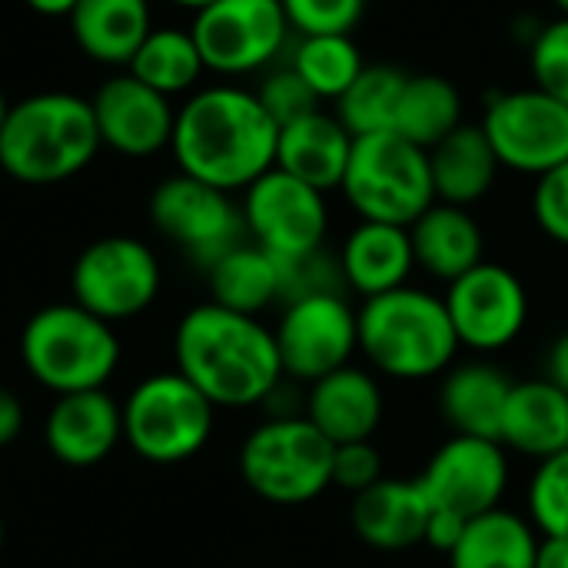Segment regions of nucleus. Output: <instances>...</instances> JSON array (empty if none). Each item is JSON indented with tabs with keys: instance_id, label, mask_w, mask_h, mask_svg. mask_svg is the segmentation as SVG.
<instances>
[{
	"instance_id": "44",
	"label": "nucleus",
	"mask_w": 568,
	"mask_h": 568,
	"mask_svg": "<svg viewBox=\"0 0 568 568\" xmlns=\"http://www.w3.org/2000/svg\"><path fill=\"white\" fill-rule=\"evenodd\" d=\"M77 3L80 0H27V7L43 13V17H70Z\"/></svg>"
},
{
	"instance_id": "7",
	"label": "nucleus",
	"mask_w": 568,
	"mask_h": 568,
	"mask_svg": "<svg viewBox=\"0 0 568 568\" xmlns=\"http://www.w3.org/2000/svg\"><path fill=\"white\" fill-rule=\"evenodd\" d=\"M336 446L303 416H270L240 446V476L273 506H306L333 489Z\"/></svg>"
},
{
	"instance_id": "41",
	"label": "nucleus",
	"mask_w": 568,
	"mask_h": 568,
	"mask_svg": "<svg viewBox=\"0 0 568 568\" xmlns=\"http://www.w3.org/2000/svg\"><path fill=\"white\" fill-rule=\"evenodd\" d=\"M23 423H27V413H23L20 396L13 389L0 386V449L20 439Z\"/></svg>"
},
{
	"instance_id": "32",
	"label": "nucleus",
	"mask_w": 568,
	"mask_h": 568,
	"mask_svg": "<svg viewBox=\"0 0 568 568\" xmlns=\"http://www.w3.org/2000/svg\"><path fill=\"white\" fill-rule=\"evenodd\" d=\"M286 63L310 83V90L323 103H336L356 83V77L366 70L363 50L353 40V33L296 37Z\"/></svg>"
},
{
	"instance_id": "17",
	"label": "nucleus",
	"mask_w": 568,
	"mask_h": 568,
	"mask_svg": "<svg viewBox=\"0 0 568 568\" xmlns=\"http://www.w3.org/2000/svg\"><path fill=\"white\" fill-rule=\"evenodd\" d=\"M90 106L100 143L113 153L143 160L160 150H170L176 106L170 97L156 93L133 73H116L103 80L90 97Z\"/></svg>"
},
{
	"instance_id": "22",
	"label": "nucleus",
	"mask_w": 568,
	"mask_h": 568,
	"mask_svg": "<svg viewBox=\"0 0 568 568\" xmlns=\"http://www.w3.org/2000/svg\"><path fill=\"white\" fill-rule=\"evenodd\" d=\"M353 140L356 136L343 126V120L336 113H329V110L306 113V116L280 126L276 166L323 193H333L343 186Z\"/></svg>"
},
{
	"instance_id": "8",
	"label": "nucleus",
	"mask_w": 568,
	"mask_h": 568,
	"mask_svg": "<svg viewBox=\"0 0 568 568\" xmlns=\"http://www.w3.org/2000/svg\"><path fill=\"white\" fill-rule=\"evenodd\" d=\"M120 406L123 443L153 466H176L203 453L216 423V406L176 369L140 379Z\"/></svg>"
},
{
	"instance_id": "12",
	"label": "nucleus",
	"mask_w": 568,
	"mask_h": 568,
	"mask_svg": "<svg viewBox=\"0 0 568 568\" xmlns=\"http://www.w3.org/2000/svg\"><path fill=\"white\" fill-rule=\"evenodd\" d=\"M146 210L150 223L203 270H210L223 253L250 240L243 210L233 193L216 190L186 173L160 180L150 193Z\"/></svg>"
},
{
	"instance_id": "14",
	"label": "nucleus",
	"mask_w": 568,
	"mask_h": 568,
	"mask_svg": "<svg viewBox=\"0 0 568 568\" xmlns=\"http://www.w3.org/2000/svg\"><path fill=\"white\" fill-rule=\"evenodd\" d=\"M246 236L270 256L290 263L326 246L329 203L326 193L273 166L243 190Z\"/></svg>"
},
{
	"instance_id": "28",
	"label": "nucleus",
	"mask_w": 568,
	"mask_h": 568,
	"mask_svg": "<svg viewBox=\"0 0 568 568\" xmlns=\"http://www.w3.org/2000/svg\"><path fill=\"white\" fill-rule=\"evenodd\" d=\"M539 539L529 516L499 506L469 519L446 559L449 568H536Z\"/></svg>"
},
{
	"instance_id": "13",
	"label": "nucleus",
	"mask_w": 568,
	"mask_h": 568,
	"mask_svg": "<svg viewBox=\"0 0 568 568\" xmlns=\"http://www.w3.org/2000/svg\"><path fill=\"white\" fill-rule=\"evenodd\" d=\"M273 336L283 376L306 386L349 366L359 353L356 310L346 293H310L283 303Z\"/></svg>"
},
{
	"instance_id": "15",
	"label": "nucleus",
	"mask_w": 568,
	"mask_h": 568,
	"mask_svg": "<svg viewBox=\"0 0 568 568\" xmlns=\"http://www.w3.org/2000/svg\"><path fill=\"white\" fill-rule=\"evenodd\" d=\"M446 313L456 339L473 353H499L513 346L529 323L526 283L503 263L483 260L446 286Z\"/></svg>"
},
{
	"instance_id": "25",
	"label": "nucleus",
	"mask_w": 568,
	"mask_h": 568,
	"mask_svg": "<svg viewBox=\"0 0 568 568\" xmlns=\"http://www.w3.org/2000/svg\"><path fill=\"white\" fill-rule=\"evenodd\" d=\"M439 413L456 436L499 439L516 379L493 363H453L439 376Z\"/></svg>"
},
{
	"instance_id": "33",
	"label": "nucleus",
	"mask_w": 568,
	"mask_h": 568,
	"mask_svg": "<svg viewBox=\"0 0 568 568\" xmlns=\"http://www.w3.org/2000/svg\"><path fill=\"white\" fill-rule=\"evenodd\" d=\"M409 70L393 63H366V70L356 77V83L336 100V116L353 136L383 133L393 130L396 103L406 87Z\"/></svg>"
},
{
	"instance_id": "6",
	"label": "nucleus",
	"mask_w": 568,
	"mask_h": 568,
	"mask_svg": "<svg viewBox=\"0 0 568 568\" xmlns=\"http://www.w3.org/2000/svg\"><path fill=\"white\" fill-rule=\"evenodd\" d=\"M339 193L359 220L413 226L436 203L429 150L393 130L356 136Z\"/></svg>"
},
{
	"instance_id": "2",
	"label": "nucleus",
	"mask_w": 568,
	"mask_h": 568,
	"mask_svg": "<svg viewBox=\"0 0 568 568\" xmlns=\"http://www.w3.org/2000/svg\"><path fill=\"white\" fill-rule=\"evenodd\" d=\"M173 363L216 409L260 406L286 379L273 329L213 300L176 323Z\"/></svg>"
},
{
	"instance_id": "10",
	"label": "nucleus",
	"mask_w": 568,
	"mask_h": 568,
	"mask_svg": "<svg viewBox=\"0 0 568 568\" xmlns=\"http://www.w3.org/2000/svg\"><path fill=\"white\" fill-rule=\"evenodd\" d=\"M210 73L246 77L280 63L290 43V20L280 0H213L190 27Z\"/></svg>"
},
{
	"instance_id": "24",
	"label": "nucleus",
	"mask_w": 568,
	"mask_h": 568,
	"mask_svg": "<svg viewBox=\"0 0 568 568\" xmlns=\"http://www.w3.org/2000/svg\"><path fill=\"white\" fill-rule=\"evenodd\" d=\"M416 270L439 283H453L473 266H479L486 256V236L479 220L466 206L453 203H433L413 226H409Z\"/></svg>"
},
{
	"instance_id": "21",
	"label": "nucleus",
	"mask_w": 568,
	"mask_h": 568,
	"mask_svg": "<svg viewBox=\"0 0 568 568\" xmlns=\"http://www.w3.org/2000/svg\"><path fill=\"white\" fill-rule=\"evenodd\" d=\"M336 256H339L346 293H356L363 300L409 286V280L416 273V253H413L409 226L359 220L346 233Z\"/></svg>"
},
{
	"instance_id": "30",
	"label": "nucleus",
	"mask_w": 568,
	"mask_h": 568,
	"mask_svg": "<svg viewBox=\"0 0 568 568\" xmlns=\"http://www.w3.org/2000/svg\"><path fill=\"white\" fill-rule=\"evenodd\" d=\"M463 93L449 77L439 73H409L406 87L396 103L393 133L403 140L433 150L439 140H446L456 126H463Z\"/></svg>"
},
{
	"instance_id": "20",
	"label": "nucleus",
	"mask_w": 568,
	"mask_h": 568,
	"mask_svg": "<svg viewBox=\"0 0 568 568\" xmlns=\"http://www.w3.org/2000/svg\"><path fill=\"white\" fill-rule=\"evenodd\" d=\"M433 503L419 479H379L373 489L353 496L349 526L376 552H409L426 542Z\"/></svg>"
},
{
	"instance_id": "29",
	"label": "nucleus",
	"mask_w": 568,
	"mask_h": 568,
	"mask_svg": "<svg viewBox=\"0 0 568 568\" xmlns=\"http://www.w3.org/2000/svg\"><path fill=\"white\" fill-rule=\"evenodd\" d=\"M206 283L213 303L246 316H260L263 310L283 303V266L253 240H243L223 253L206 270Z\"/></svg>"
},
{
	"instance_id": "5",
	"label": "nucleus",
	"mask_w": 568,
	"mask_h": 568,
	"mask_svg": "<svg viewBox=\"0 0 568 568\" xmlns=\"http://www.w3.org/2000/svg\"><path fill=\"white\" fill-rule=\"evenodd\" d=\"M20 359L33 383L53 396L103 389L120 366L113 323L80 303H50L37 310L20 333Z\"/></svg>"
},
{
	"instance_id": "16",
	"label": "nucleus",
	"mask_w": 568,
	"mask_h": 568,
	"mask_svg": "<svg viewBox=\"0 0 568 568\" xmlns=\"http://www.w3.org/2000/svg\"><path fill=\"white\" fill-rule=\"evenodd\" d=\"M436 513L463 523L503 506L509 489V449L499 439L449 436L416 476Z\"/></svg>"
},
{
	"instance_id": "19",
	"label": "nucleus",
	"mask_w": 568,
	"mask_h": 568,
	"mask_svg": "<svg viewBox=\"0 0 568 568\" xmlns=\"http://www.w3.org/2000/svg\"><path fill=\"white\" fill-rule=\"evenodd\" d=\"M303 416L333 443H366L379 433L386 416V396L379 376L363 366H343L310 383Z\"/></svg>"
},
{
	"instance_id": "40",
	"label": "nucleus",
	"mask_w": 568,
	"mask_h": 568,
	"mask_svg": "<svg viewBox=\"0 0 568 568\" xmlns=\"http://www.w3.org/2000/svg\"><path fill=\"white\" fill-rule=\"evenodd\" d=\"M463 529H466V523H463V519H456V516H449V513H436V509H433V516H429V529H426V542H423V546H429V549H436V552L449 556V552H453V546L459 542Z\"/></svg>"
},
{
	"instance_id": "34",
	"label": "nucleus",
	"mask_w": 568,
	"mask_h": 568,
	"mask_svg": "<svg viewBox=\"0 0 568 568\" xmlns=\"http://www.w3.org/2000/svg\"><path fill=\"white\" fill-rule=\"evenodd\" d=\"M526 516L539 536L568 539V449L536 463L526 489Z\"/></svg>"
},
{
	"instance_id": "1",
	"label": "nucleus",
	"mask_w": 568,
	"mask_h": 568,
	"mask_svg": "<svg viewBox=\"0 0 568 568\" xmlns=\"http://www.w3.org/2000/svg\"><path fill=\"white\" fill-rule=\"evenodd\" d=\"M280 126L256 90L213 83L176 106L170 153L176 170L226 193H243L276 166Z\"/></svg>"
},
{
	"instance_id": "47",
	"label": "nucleus",
	"mask_w": 568,
	"mask_h": 568,
	"mask_svg": "<svg viewBox=\"0 0 568 568\" xmlns=\"http://www.w3.org/2000/svg\"><path fill=\"white\" fill-rule=\"evenodd\" d=\"M552 7L559 10V17H568V0H552Z\"/></svg>"
},
{
	"instance_id": "31",
	"label": "nucleus",
	"mask_w": 568,
	"mask_h": 568,
	"mask_svg": "<svg viewBox=\"0 0 568 568\" xmlns=\"http://www.w3.org/2000/svg\"><path fill=\"white\" fill-rule=\"evenodd\" d=\"M126 73L143 80L163 97L193 93L200 77L206 73V63L200 57V47L190 30L183 27H153L140 50L133 53Z\"/></svg>"
},
{
	"instance_id": "27",
	"label": "nucleus",
	"mask_w": 568,
	"mask_h": 568,
	"mask_svg": "<svg viewBox=\"0 0 568 568\" xmlns=\"http://www.w3.org/2000/svg\"><path fill=\"white\" fill-rule=\"evenodd\" d=\"M67 20L77 47L90 60L110 67H130L153 30L150 0H80Z\"/></svg>"
},
{
	"instance_id": "37",
	"label": "nucleus",
	"mask_w": 568,
	"mask_h": 568,
	"mask_svg": "<svg viewBox=\"0 0 568 568\" xmlns=\"http://www.w3.org/2000/svg\"><path fill=\"white\" fill-rule=\"evenodd\" d=\"M280 7L296 37L356 33L366 13V0H280Z\"/></svg>"
},
{
	"instance_id": "48",
	"label": "nucleus",
	"mask_w": 568,
	"mask_h": 568,
	"mask_svg": "<svg viewBox=\"0 0 568 568\" xmlns=\"http://www.w3.org/2000/svg\"><path fill=\"white\" fill-rule=\"evenodd\" d=\"M0 549H3V519H0Z\"/></svg>"
},
{
	"instance_id": "38",
	"label": "nucleus",
	"mask_w": 568,
	"mask_h": 568,
	"mask_svg": "<svg viewBox=\"0 0 568 568\" xmlns=\"http://www.w3.org/2000/svg\"><path fill=\"white\" fill-rule=\"evenodd\" d=\"M532 220L552 243L568 250V163L536 180Z\"/></svg>"
},
{
	"instance_id": "43",
	"label": "nucleus",
	"mask_w": 568,
	"mask_h": 568,
	"mask_svg": "<svg viewBox=\"0 0 568 568\" xmlns=\"http://www.w3.org/2000/svg\"><path fill=\"white\" fill-rule=\"evenodd\" d=\"M536 568H568V539L542 536L539 552H536Z\"/></svg>"
},
{
	"instance_id": "35",
	"label": "nucleus",
	"mask_w": 568,
	"mask_h": 568,
	"mask_svg": "<svg viewBox=\"0 0 568 568\" xmlns=\"http://www.w3.org/2000/svg\"><path fill=\"white\" fill-rule=\"evenodd\" d=\"M529 50L532 87L568 103V17L542 20Z\"/></svg>"
},
{
	"instance_id": "42",
	"label": "nucleus",
	"mask_w": 568,
	"mask_h": 568,
	"mask_svg": "<svg viewBox=\"0 0 568 568\" xmlns=\"http://www.w3.org/2000/svg\"><path fill=\"white\" fill-rule=\"evenodd\" d=\"M542 379H549L552 386L568 393V333L549 343V349L542 356Z\"/></svg>"
},
{
	"instance_id": "36",
	"label": "nucleus",
	"mask_w": 568,
	"mask_h": 568,
	"mask_svg": "<svg viewBox=\"0 0 568 568\" xmlns=\"http://www.w3.org/2000/svg\"><path fill=\"white\" fill-rule=\"evenodd\" d=\"M256 97H260L263 110L276 120V126H286L306 113L323 110V100L310 90V83L286 60L266 70V77L256 87Z\"/></svg>"
},
{
	"instance_id": "46",
	"label": "nucleus",
	"mask_w": 568,
	"mask_h": 568,
	"mask_svg": "<svg viewBox=\"0 0 568 568\" xmlns=\"http://www.w3.org/2000/svg\"><path fill=\"white\" fill-rule=\"evenodd\" d=\"M7 113H10V103H7V97H3V90H0V133H3V123H7Z\"/></svg>"
},
{
	"instance_id": "11",
	"label": "nucleus",
	"mask_w": 568,
	"mask_h": 568,
	"mask_svg": "<svg viewBox=\"0 0 568 568\" xmlns=\"http://www.w3.org/2000/svg\"><path fill=\"white\" fill-rule=\"evenodd\" d=\"M479 126L486 130L503 170L539 180L568 163V103L539 87L493 93Z\"/></svg>"
},
{
	"instance_id": "45",
	"label": "nucleus",
	"mask_w": 568,
	"mask_h": 568,
	"mask_svg": "<svg viewBox=\"0 0 568 568\" xmlns=\"http://www.w3.org/2000/svg\"><path fill=\"white\" fill-rule=\"evenodd\" d=\"M170 3H173V7H183V10H193V13H196V10L210 7L213 0H170Z\"/></svg>"
},
{
	"instance_id": "23",
	"label": "nucleus",
	"mask_w": 568,
	"mask_h": 568,
	"mask_svg": "<svg viewBox=\"0 0 568 568\" xmlns=\"http://www.w3.org/2000/svg\"><path fill=\"white\" fill-rule=\"evenodd\" d=\"M499 443L536 463L568 449V393L542 376L519 379L503 413Z\"/></svg>"
},
{
	"instance_id": "9",
	"label": "nucleus",
	"mask_w": 568,
	"mask_h": 568,
	"mask_svg": "<svg viewBox=\"0 0 568 568\" xmlns=\"http://www.w3.org/2000/svg\"><path fill=\"white\" fill-rule=\"evenodd\" d=\"M163 286L156 253L133 236L93 240L70 270L73 303L106 323H123L146 313Z\"/></svg>"
},
{
	"instance_id": "26",
	"label": "nucleus",
	"mask_w": 568,
	"mask_h": 568,
	"mask_svg": "<svg viewBox=\"0 0 568 568\" xmlns=\"http://www.w3.org/2000/svg\"><path fill=\"white\" fill-rule=\"evenodd\" d=\"M429 170H433V186L439 203L453 206H473L486 200L499 180V156L479 123H463L456 126L446 140H439L429 150Z\"/></svg>"
},
{
	"instance_id": "4",
	"label": "nucleus",
	"mask_w": 568,
	"mask_h": 568,
	"mask_svg": "<svg viewBox=\"0 0 568 568\" xmlns=\"http://www.w3.org/2000/svg\"><path fill=\"white\" fill-rule=\"evenodd\" d=\"M100 146L90 100L47 90L10 103L0 133V170L27 186H53L83 173Z\"/></svg>"
},
{
	"instance_id": "18",
	"label": "nucleus",
	"mask_w": 568,
	"mask_h": 568,
	"mask_svg": "<svg viewBox=\"0 0 568 568\" xmlns=\"http://www.w3.org/2000/svg\"><path fill=\"white\" fill-rule=\"evenodd\" d=\"M123 439V406L106 389L57 396L43 419V443L57 463L90 469Z\"/></svg>"
},
{
	"instance_id": "3",
	"label": "nucleus",
	"mask_w": 568,
	"mask_h": 568,
	"mask_svg": "<svg viewBox=\"0 0 568 568\" xmlns=\"http://www.w3.org/2000/svg\"><path fill=\"white\" fill-rule=\"evenodd\" d=\"M356 326L359 356H366L369 369L399 383L443 376L463 349L443 296L413 283L363 300L356 310Z\"/></svg>"
},
{
	"instance_id": "39",
	"label": "nucleus",
	"mask_w": 568,
	"mask_h": 568,
	"mask_svg": "<svg viewBox=\"0 0 568 568\" xmlns=\"http://www.w3.org/2000/svg\"><path fill=\"white\" fill-rule=\"evenodd\" d=\"M379 479H386V473H383V453L376 449L373 439L336 446V456H333V486L336 489L359 496V493L373 489Z\"/></svg>"
}]
</instances>
